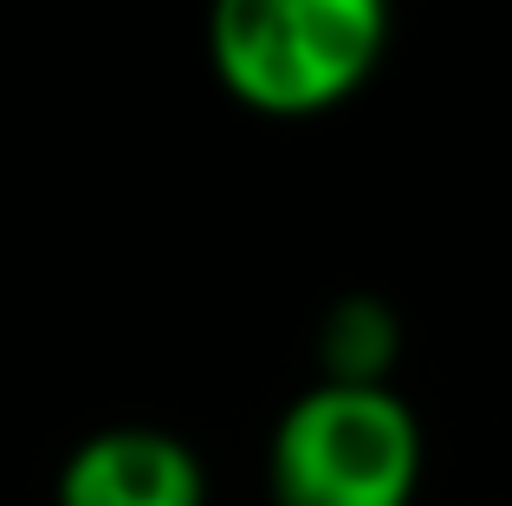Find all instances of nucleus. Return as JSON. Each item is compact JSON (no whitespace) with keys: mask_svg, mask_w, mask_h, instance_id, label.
<instances>
[{"mask_svg":"<svg viewBox=\"0 0 512 506\" xmlns=\"http://www.w3.org/2000/svg\"><path fill=\"white\" fill-rule=\"evenodd\" d=\"M389 46V0H214L208 59L260 117H325L350 104Z\"/></svg>","mask_w":512,"mask_h":506,"instance_id":"nucleus-1","label":"nucleus"},{"mask_svg":"<svg viewBox=\"0 0 512 506\" xmlns=\"http://www.w3.org/2000/svg\"><path fill=\"white\" fill-rule=\"evenodd\" d=\"M422 422L383 377H325L286 403L266 442L273 506H415Z\"/></svg>","mask_w":512,"mask_h":506,"instance_id":"nucleus-2","label":"nucleus"},{"mask_svg":"<svg viewBox=\"0 0 512 506\" xmlns=\"http://www.w3.org/2000/svg\"><path fill=\"white\" fill-rule=\"evenodd\" d=\"M59 506H208V468L169 429H98L65 455Z\"/></svg>","mask_w":512,"mask_h":506,"instance_id":"nucleus-3","label":"nucleus"}]
</instances>
